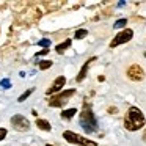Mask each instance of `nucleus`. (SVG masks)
I'll list each match as a JSON object with an SVG mask.
<instances>
[{"label":"nucleus","instance_id":"obj_1","mask_svg":"<svg viewBox=\"0 0 146 146\" xmlns=\"http://www.w3.org/2000/svg\"><path fill=\"white\" fill-rule=\"evenodd\" d=\"M145 115L141 113V110L137 107H130L126 113V118H124V127L127 130H138L145 126Z\"/></svg>","mask_w":146,"mask_h":146},{"label":"nucleus","instance_id":"obj_2","mask_svg":"<svg viewBox=\"0 0 146 146\" xmlns=\"http://www.w3.org/2000/svg\"><path fill=\"white\" fill-rule=\"evenodd\" d=\"M80 126H82V129L85 130L86 133H93L98 130V119H96V116L93 115L91 111V107H90L88 104H83V110L82 113H80Z\"/></svg>","mask_w":146,"mask_h":146},{"label":"nucleus","instance_id":"obj_3","mask_svg":"<svg viewBox=\"0 0 146 146\" xmlns=\"http://www.w3.org/2000/svg\"><path fill=\"white\" fill-rule=\"evenodd\" d=\"M63 138L66 140L68 143H72V145H80V146H98V143H96V141L85 138V137L79 135V133H76V132H71V130H64V132H63Z\"/></svg>","mask_w":146,"mask_h":146},{"label":"nucleus","instance_id":"obj_4","mask_svg":"<svg viewBox=\"0 0 146 146\" xmlns=\"http://www.w3.org/2000/svg\"><path fill=\"white\" fill-rule=\"evenodd\" d=\"M76 94V90H66V91L60 93L58 96H54V98H50V101H49V105L50 107H61V105H64L68 102V99L71 98V96Z\"/></svg>","mask_w":146,"mask_h":146},{"label":"nucleus","instance_id":"obj_5","mask_svg":"<svg viewBox=\"0 0 146 146\" xmlns=\"http://www.w3.org/2000/svg\"><path fill=\"white\" fill-rule=\"evenodd\" d=\"M132 36H133V30H130V29L123 30V32H119V33H118V35L113 38V39H111L110 47H116V46H119V44L129 42L130 39H132Z\"/></svg>","mask_w":146,"mask_h":146},{"label":"nucleus","instance_id":"obj_6","mask_svg":"<svg viewBox=\"0 0 146 146\" xmlns=\"http://www.w3.org/2000/svg\"><path fill=\"white\" fill-rule=\"evenodd\" d=\"M11 124H13V127L16 130H19V132H25V130L30 129L29 119H27L25 116H22V115H14V116L11 118Z\"/></svg>","mask_w":146,"mask_h":146},{"label":"nucleus","instance_id":"obj_7","mask_svg":"<svg viewBox=\"0 0 146 146\" xmlns=\"http://www.w3.org/2000/svg\"><path fill=\"white\" fill-rule=\"evenodd\" d=\"M127 77L133 82H140V80L145 79V71L138 64H132V66L127 68Z\"/></svg>","mask_w":146,"mask_h":146},{"label":"nucleus","instance_id":"obj_8","mask_svg":"<svg viewBox=\"0 0 146 146\" xmlns=\"http://www.w3.org/2000/svg\"><path fill=\"white\" fill-rule=\"evenodd\" d=\"M64 83H66V77H63V76L57 77V79H55V82L52 83V86L47 90V91H46V94H55V93L61 91V88L64 86Z\"/></svg>","mask_w":146,"mask_h":146},{"label":"nucleus","instance_id":"obj_9","mask_svg":"<svg viewBox=\"0 0 146 146\" xmlns=\"http://www.w3.org/2000/svg\"><path fill=\"white\" fill-rule=\"evenodd\" d=\"M94 60H96V57H93V58H90L88 61H85V64L82 66V69H80L79 76H77V79H76L77 82H82V80L86 77V71H88V68H90V63H91V61H94Z\"/></svg>","mask_w":146,"mask_h":146},{"label":"nucleus","instance_id":"obj_10","mask_svg":"<svg viewBox=\"0 0 146 146\" xmlns=\"http://www.w3.org/2000/svg\"><path fill=\"white\" fill-rule=\"evenodd\" d=\"M36 126H38V129L46 130V132H50V129H52V126L46 119H36Z\"/></svg>","mask_w":146,"mask_h":146},{"label":"nucleus","instance_id":"obj_11","mask_svg":"<svg viewBox=\"0 0 146 146\" xmlns=\"http://www.w3.org/2000/svg\"><path fill=\"white\" fill-rule=\"evenodd\" d=\"M69 46H71V39H66L64 42H61V44H58L57 47H55V50H57L58 54H63V52L66 50L68 47H69Z\"/></svg>","mask_w":146,"mask_h":146},{"label":"nucleus","instance_id":"obj_12","mask_svg":"<svg viewBox=\"0 0 146 146\" xmlns=\"http://www.w3.org/2000/svg\"><path fill=\"white\" fill-rule=\"evenodd\" d=\"M76 113H77L76 108H68V110H63V113H61V118H63V119H71V118H72Z\"/></svg>","mask_w":146,"mask_h":146},{"label":"nucleus","instance_id":"obj_13","mask_svg":"<svg viewBox=\"0 0 146 146\" xmlns=\"http://www.w3.org/2000/svg\"><path fill=\"white\" fill-rule=\"evenodd\" d=\"M52 64H54V63H52V60H42V61H39V69L46 71V69H49Z\"/></svg>","mask_w":146,"mask_h":146},{"label":"nucleus","instance_id":"obj_14","mask_svg":"<svg viewBox=\"0 0 146 146\" xmlns=\"http://www.w3.org/2000/svg\"><path fill=\"white\" fill-rule=\"evenodd\" d=\"M86 35H88V30H85V29H80V30H77V32H76V35H74V38H76V39H83Z\"/></svg>","mask_w":146,"mask_h":146},{"label":"nucleus","instance_id":"obj_15","mask_svg":"<svg viewBox=\"0 0 146 146\" xmlns=\"http://www.w3.org/2000/svg\"><path fill=\"white\" fill-rule=\"evenodd\" d=\"M32 93H33V88H30V90H27V91H25V93H24V94H21V96H19V99H17V101H19V102H24V101H25V99H27V98H29V96H30V94H32Z\"/></svg>","mask_w":146,"mask_h":146},{"label":"nucleus","instance_id":"obj_16","mask_svg":"<svg viewBox=\"0 0 146 146\" xmlns=\"http://www.w3.org/2000/svg\"><path fill=\"white\" fill-rule=\"evenodd\" d=\"M127 25V19H119V21H116L115 22V29H123V27H126Z\"/></svg>","mask_w":146,"mask_h":146},{"label":"nucleus","instance_id":"obj_17","mask_svg":"<svg viewBox=\"0 0 146 146\" xmlns=\"http://www.w3.org/2000/svg\"><path fill=\"white\" fill-rule=\"evenodd\" d=\"M0 86H2V88H10L11 83H10V80H8V79H3L2 82H0Z\"/></svg>","mask_w":146,"mask_h":146},{"label":"nucleus","instance_id":"obj_18","mask_svg":"<svg viewBox=\"0 0 146 146\" xmlns=\"http://www.w3.org/2000/svg\"><path fill=\"white\" fill-rule=\"evenodd\" d=\"M38 46L47 47V46H50V39H41V41H38Z\"/></svg>","mask_w":146,"mask_h":146},{"label":"nucleus","instance_id":"obj_19","mask_svg":"<svg viewBox=\"0 0 146 146\" xmlns=\"http://www.w3.org/2000/svg\"><path fill=\"white\" fill-rule=\"evenodd\" d=\"M5 137H7V129H3V127H2V129H0V141H2Z\"/></svg>","mask_w":146,"mask_h":146},{"label":"nucleus","instance_id":"obj_20","mask_svg":"<svg viewBox=\"0 0 146 146\" xmlns=\"http://www.w3.org/2000/svg\"><path fill=\"white\" fill-rule=\"evenodd\" d=\"M46 54H49V49H44V50H39L38 54H36V57H41V55H46Z\"/></svg>","mask_w":146,"mask_h":146},{"label":"nucleus","instance_id":"obj_21","mask_svg":"<svg viewBox=\"0 0 146 146\" xmlns=\"http://www.w3.org/2000/svg\"><path fill=\"white\" fill-rule=\"evenodd\" d=\"M115 111H116V108H115V107H110V108H108V113H115Z\"/></svg>","mask_w":146,"mask_h":146},{"label":"nucleus","instance_id":"obj_22","mask_svg":"<svg viewBox=\"0 0 146 146\" xmlns=\"http://www.w3.org/2000/svg\"><path fill=\"white\" fill-rule=\"evenodd\" d=\"M143 140L146 141V130H145V133H143Z\"/></svg>","mask_w":146,"mask_h":146},{"label":"nucleus","instance_id":"obj_23","mask_svg":"<svg viewBox=\"0 0 146 146\" xmlns=\"http://www.w3.org/2000/svg\"><path fill=\"white\" fill-rule=\"evenodd\" d=\"M46 146H54V145H46Z\"/></svg>","mask_w":146,"mask_h":146},{"label":"nucleus","instance_id":"obj_24","mask_svg":"<svg viewBox=\"0 0 146 146\" xmlns=\"http://www.w3.org/2000/svg\"><path fill=\"white\" fill-rule=\"evenodd\" d=\"M145 57H146V52H145Z\"/></svg>","mask_w":146,"mask_h":146}]
</instances>
